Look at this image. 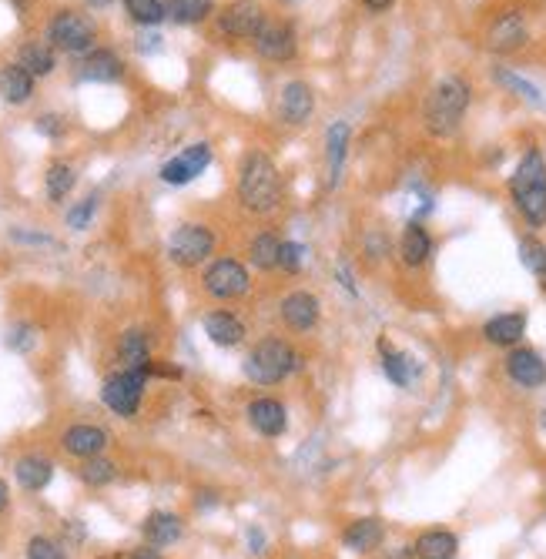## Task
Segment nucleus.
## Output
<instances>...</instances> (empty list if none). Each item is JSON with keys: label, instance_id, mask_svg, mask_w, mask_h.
<instances>
[{"label": "nucleus", "instance_id": "f257e3e1", "mask_svg": "<svg viewBox=\"0 0 546 559\" xmlns=\"http://www.w3.org/2000/svg\"><path fill=\"white\" fill-rule=\"evenodd\" d=\"M282 171L265 151H248L238 165V201L252 215H272L282 205Z\"/></svg>", "mask_w": 546, "mask_h": 559}, {"label": "nucleus", "instance_id": "f03ea898", "mask_svg": "<svg viewBox=\"0 0 546 559\" xmlns=\"http://www.w3.org/2000/svg\"><path fill=\"white\" fill-rule=\"evenodd\" d=\"M510 198L526 228H546V154L540 148L523 151L520 165L510 175Z\"/></svg>", "mask_w": 546, "mask_h": 559}, {"label": "nucleus", "instance_id": "7ed1b4c3", "mask_svg": "<svg viewBox=\"0 0 546 559\" xmlns=\"http://www.w3.org/2000/svg\"><path fill=\"white\" fill-rule=\"evenodd\" d=\"M469 101H473V88L466 77L446 74L443 81H436V88L429 91L426 108H423V124L433 138H453L463 124Z\"/></svg>", "mask_w": 546, "mask_h": 559}, {"label": "nucleus", "instance_id": "20e7f679", "mask_svg": "<svg viewBox=\"0 0 546 559\" xmlns=\"http://www.w3.org/2000/svg\"><path fill=\"white\" fill-rule=\"evenodd\" d=\"M302 369H305V355L295 349L292 342L279 339V335H268V339L252 345V352H248L242 362L245 379L252 385H262V389L292 379V375Z\"/></svg>", "mask_w": 546, "mask_h": 559}, {"label": "nucleus", "instance_id": "39448f33", "mask_svg": "<svg viewBox=\"0 0 546 559\" xmlns=\"http://www.w3.org/2000/svg\"><path fill=\"white\" fill-rule=\"evenodd\" d=\"M201 288H205V295H212L215 302H238V298H245L252 292V272H248V265L242 258H232V255L212 258L205 275H201Z\"/></svg>", "mask_w": 546, "mask_h": 559}, {"label": "nucleus", "instance_id": "423d86ee", "mask_svg": "<svg viewBox=\"0 0 546 559\" xmlns=\"http://www.w3.org/2000/svg\"><path fill=\"white\" fill-rule=\"evenodd\" d=\"M94 37H98V27H94L88 14L78 11H57L51 24H47V44L64 54L84 57L88 51H94Z\"/></svg>", "mask_w": 546, "mask_h": 559}, {"label": "nucleus", "instance_id": "0eeeda50", "mask_svg": "<svg viewBox=\"0 0 546 559\" xmlns=\"http://www.w3.org/2000/svg\"><path fill=\"white\" fill-rule=\"evenodd\" d=\"M215 255V231L201 221H185L171 231L168 238V258L178 268H198Z\"/></svg>", "mask_w": 546, "mask_h": 559}, {"label": "nucleus", "instance_id": "6e6552de", "mask_svg": "<svg viewBox=\"0 0 546 559\" xmlns=\"http://www.w3.org/2000/svg\"><path fill=\"white\" fill-rule=\"evenodd\" d=\"M145 385H148V372H131L121 369L104 379L101 385V402L108 406L114 416L121 419H134L141 409V399H145Z\"/></svg>", "mask_w": 546, "mask_h": 559}, {"label": "nucleus", "instance_id": "1a4fd4ad", "mask_svg": "<svg viewBox=\"0 0 546 559\" xmlns=\"http://www.w3.org/2000/svg\"><path fill=\"white\" fill-rule=\"evenodd\" d=\"M279 322L295 335L319 329L322 322V298L309 288H295L279 302Z\"/></svg>", "mask_w": 546, "mask_h": 559}, {"label": "nucleus", "instance_id": "9d476101", "mask_svg": "<svg viewBox=\"0 0 546 559\" xmlns=\"http://www.w3.org/2000/svg\"><path fill=\"white\" fill-rule=\"evenodd\" d=\"M208 165H212V144L195 141V144H188V148H181L171 161L161 165V181H165V185H175V188L191 185L195 178L205 175Z\"/></svg>", "mask_w": 546, "mask_h": 559}, {"label": "nucleus", "instance_id": "9b49d317", "mask_svg": "<svg viewBox=\"0 0 546 559\" xmlns=\"http://www.w3.org/2000/svg\"><path fill=\"white\" fill-rule=\"evenodd\" d=\"M503 372L523 392H536L546 385V359L536 349H530V345H516V349L506 352Z\"/></svg>", "mask_w": 546, "mask_h": 559}, {"label": "nucleus", "instance_id": "f8f14e48", "mask_svg": "<svg viewBox=\"0 0 546 559\" xmlns=\"http://www.w3.org/2000/svg\"><path fill=\"white\" fill-rule=\"evenodd\" d=\"M526 41H530V24H526V17L520 11H506L500 17H493L483 34L486 51L493 54H516Z\"/></svg>", "mask_w": 546, "mask_h": 559}, {"label": "nucleus", "instance_id": "ddd939ff", "mask_svg": "<svg viewBox=\"0 0 546 559\" xmlns=\"http://www.w3.org/2000/svg\"><path fill=\"white\" fill-rule=\"evenodd\" d=\"M265 24H268V14L258 0H235V4H228L225 11L218 14L222 34L238 37V41H255Z\"/></svg>", "mask_w": 546, "mask_h": 559}, {"label": "nucleus", "instance_id": "4468645a", "mask_svg": "<svg viewBox=\"0 0 546 559\" xmlns=\"http://www.w3.org/2000/svg\"><path fill=\"white\" fill-rule=\"evenodd\" d=\"M245 419H248V426L265 439H282L285 432H289V409H285V402L275 399V395H258V399L248 402Z\"/></svg>", "mask_w": 546, "mask_h": 559}, {"label": "nucleus", "instance_id": "2eb2a0df", "mask_svg": "<svg viewBox=\"0 0 546 559\" xmlns=\"http://www.w3.org/2000/svg\"><path fill=\"white\" fill-rule=\"evenodd\" d=\"M526 329H530V318H526V312H500L493 318H486L483 322V342L493 345V349H516V345H523L526 339Z\"/></svg>", "mask_w": 546, "mask_h": 559}, {"label": "nucleus", "instance_id": "dca6fc26", "mask_svg": "<svg viewBox=\"0 0 546 559\" xmlns=\"http://www.w3.org/2000/svg\"><path fill=\"white\" fill-rule=\"evenodd\" d=\"M399 262L406 268H413V272H419V268H426L429 262H433L436 255V238L429 235V228L423 225V221H409L406 228H402L399 235Z\"/></svg>", "mask_w": 546, "mask_h": 559}, {"label": "nucleus", "instance_id": "f3484780", "mask_svg": "<svg viewBox=\"0 0 546 559\" xmlns=\"http://www.w3.org/2000/svg\"><path fill=\"white\" fill-rule=\"evenodd\" d=\"M279 121L292 124V128H302L305 121L315 114V91L312 84L305 81H285L279 91Z\"/></svg>", "mask_w": 546, "mask_h": 559}, {"label": "nucleus", "instance_id": "a211bd4d", "mask_svg": "<svg viewBox=\"0 0 546 559\" xmlns=\"http://www.w3.org/2000/svg\"><path fill=\"white\" fill-rule=\"evenodd\" d=\"M252 44H255V51L265 57V61H275V64L295 61V54H299L295 31L289 24H279V21H268L262 31H258V37Z\"/></svg>", "mask_w": 546, "mask_h": 559}, {"label": "nucleus", "instance_id": "6ab92c4d", "mask_svg": "<svg viewBox=\"0 0 546 559\" xmlns=\"http://www.w3.org/2000/svg\"><path fill=\"white\" fill-rule=\"evenodd\" d=\"M349 138H352V128L346 121H332L329 131H325V188L329 191L339 188L342 171H346Z\"/></svg>", "mask_w": 546, "mask_h": 559}, {"label": "nucleus", "instance_id": "aec40b11", "mask_svg": "<svg viewBox=\"0 0 546 559\" xmlns=\"http://www.w3.org/2000/svg\"><path fill=\"white\" fill-rule=\"evenodd\" d=\"M379 359H382V372H386V379L396 385V389H413L419 382V375H423V365L416 362V355L396 349V345H389L386 339L379 342Z\"/></svg>", "mask_w": 546, "mask_h": 559}, {"label": "nucleus", "instance_id": "412c9836", "mask_svg": "<svg viewBox=\"0 0 546 559\" xmlns=\"http://www.w3.org/2000/svg\"><path fill=\"white\" fill-rule=\"evenodd\" d=\"M108 442H111L108 432H104L101 426H91V422H78V426L64 429V436H61L64 452H67V456H78V459L104 456Z\"/></svg>", "mask_w": 546, "mask_h": 559}, {"label": "nucleus", "instance_id": "4be33fe9", "mask_svg": "<svg viewBox=\"0 0 546 559\" xmlns=\"http://www.w3.org/2000/svg\"><path fill=\"white\" fill-rule=\"evenodd\" d=\"M201 329H205V335L218 345V349H238L248 335L245 322L235 312H228V308L208 312L205 318H201Z\"/></svg>", "mask_w": 546, "mask_h": 559}, {"label": "nucleus", "instance_id": "5701e85b", "mask_svg": "<svg viewBox=\"0 0 546 559\" xmlns=\"http://www.w3.org/2000/svg\"><path fill=\"white\" fill-rule=\"evenodd\" d=\"M386 543V523L379 516H362L352 519V523L342 529V546L349 553H376V549Z\"/></svg>", "mask_w": 546, "mask_h": 559}, {"label": "nucleus", "instance_id": "b1692460", "mask_svg": "<svg viewBox=\"0 0 546 559\" xmlns=\"http://www.w3.org/2000/svg\"><path fill=\"white\" fill-rule=\"evenodd\" d=\"M81 81H94V84H114L124 77V64L121 57L108 51V47H94L81 57V67H78Z\"/></svg>", "mask_w": 546, "mask_h": 559}, {"label": "nucleus", "instance_id": "393cba45", "mask_svg": "<svg viewBox=\"0 0 546 559\" xmlns=\"http://www.w3.org/2000/svg\"><path fill=\"white\" fill-rule=\"evenodd\" d=\"M14 479L17 486L27 489V493H41V489L51 486L54 479V462L41 456V452H27L14 462Z\"/></svg>", "mask_w": 546, "mask_h": 559}, {"label": "nucleus", "instance_id": "a878e982", "mask_svg": "<svg viewBox=\"0 0 546 559\" xmlns=\"http://www.w3.org/2000/svg\"><path fill=\"white\" fill-rule=\"evenodd\" d=\"M118 362L121 369H131V372H148L151 369V339L148 332L141 329H128L118 339Z\"/></svg>", "mask_w": 546, "mask_h": 559}, {"label": "nucleus", "instance_id": "bb28decb", "mask_svg": "<svg viewBox=\"0 0 546 559\" xmlns=\"http://www.w3.org/2000/svg\"><path fill=\"white\" fill-rule=\"evenodd\" d=\"M416 559H456L459 556V536L453 529H423L413 543Z\"/></svg>", "mask_w": 546, "mask_h": 559}, {"label": "nucleus", "instance_id": "cd10ccee", "mask_svg": "<svg viewBox=\"0 0 546 559\" xmlns=\"http://www.w3.org/2000/svg\"><path fill=\"white\" fill-rule=\"evenodd\" d=\"M141 533H145V539L151 546H171L178 543L181 536H185V523H181V516L175 513H165V509H155L145 523H141Z\"/></svg>", "mask_w": 546, "mask_h": 559}, {"label": "nucleus", "instance_id": "c85d7f7f", "mask_svg": "<svg viewBox=\"0 0 546 559\" xmlns=\"http://www.w3.org/2000/svg\"><path fill=\"white\" fill-rule=\"evenodd\" d=\"M0 98L7 104H27L34 98V74L24 71L17 61L0 67Z\"/></svg>", "mask_w": 546, "mask_h": 559}, {"label": "nucleus", "instance_id": "c756f323", "mask_svg": "<svg viewBox=\"0 0 546 559\" xmlns=\"http://www.w3.org/2000/svg\"><path fill=\"white\" fill-rule=\"evenodd\" d=\"M279 255H282V238L275 231H258L248 242V265L255 272H279Z\"/></svg>", "mask_w": 546, "mask_h": 559}, {"label": "nucleus", "instance_id": "7c9ffc66", "mask_svg": "<svg viewBox=\"0 0 546 559\" xmlns=\"http://www.w3.org/2000/svg\"><path fill=\"white\" fill-rule=\"evenodd\" d=\"M165 14L171 24L191 27V24L208 21V17L215 14V4L212 0H165Z\"/></svg>", "mask_w": 546, "mask_h": 559}, {"label": "nucleus", "instance_id": "2f4dec72", "mask_svg": "<svg viewBox=\"0 0 546 559\" xmlns=\"http://www.w3.org/2000/svg\"><path fill=\"white\" fill-rule=\"evenodd\" d=\"M493 81L500 84L503 91H510V94H516V98L520 101H526V104H533V108H543V91L536 88L533 81H526L523 74H516V71H510V67H496L493 71Z\"/></svg>", "mask_w": 546, "mask_h": 559}, {"label": "nucleus", "instance_id": "473e14b6", "mask_svg": "<svg viewBox=\"0 0 546 559\" xmlns=\"http://www.w3.org/2000/svg\"><path fill=\"white\" fill-rule=\"evenodd\" d=\"M17 64H21L24 71H31L34 77H47V74H54L57 54H54L51 44L34 41V44H24L21 47V54H17Z\"/></svg>", "mask_w": 546, "mask_h": 559}, {"label": "nucleus", "instance_id": "72a5a7b5", "mask_svg": "<svg viewBox=\"0 0 546 559\" xmlns=\"http://www.w3.org/2000/svg\"><path fill=\"white\" fill-rule=\"evenodd\" d=\"M74 185H78V171L67 165V161H54V165L47 168L44 188H47V198L51 201H64L74 191Z\"/></svg>", "mask_w": 546, "mask_h": 559}, {"label": "nucleus", "instance_id": "f704fd0d", "mask_svg": "<svg viewBox=\"0 0 546 559\" xmlns=\"http://www.w3.org/2000/svg\"><path fill=\"white\" fill-rule=\"evenodd\" d=\"M78 476H81V483H88L94 489L111 486L114 479H118V462H111V459H104V456L84 459L81 469H78Z\"/></svg>", "mask_w": 546, "mask_h": 559}, {"label": "nucleus", "instance_id": "c9c22d12", "mask_svg": "<svg viewBox=\"0 0 546 559\" xmlns=\"http://www.w3.org/2000/svg\"><path fill=\"white\" fill-rule=\"evenodd\" d=\"M124 11L138 27H158L165 21V0H124Z\"/></svg>", "mask_w": 546, "mask_h": 559}, {"label": "nucleus", "instance_id": "e433bc0d", "mask_svg": "<svg viewBox=\"0 0 546 559\" xmlns=\"http://www.w3.org/2000/svg\"><path fill=\"white\" fill-rule=\"evenodd\" d=\"M520 265H523L530 275H540L543 268H546V245H543L536 235L523 238V242H520Z\"/></svg>", "mask_w": 546, "mask_h": 559}, {"label": "nucleus", "instance_id": "4c0bfd02", "mask_svg": "<svg viewBox=\"0 0 546 559\" xmlns=\"http://www.w3.org/2000/svg\"><path fill=\"white\" fill-rule=\"evenodd\" d=\"M98 205H101V195H88V198H81L78 205H74L71 211H67V228H74V231L91 228V218L98 215Z\"/></svg>", "mask_w": 546, "mask_h": 559}, {"label": "nucleus", "instance_id": "58836bf2", "mask_svg": "<svg viewBox=\"0 0 546 559\" xmlns=\"http://www.w3.org/2000/svg\"><path fill=\"white\" fill-rule=\"evenodd\" d=\"M305 245L302 242H292V238H285L282 242V255H279V272L285 275H299L305 268Z\"/></svg>", "mask_w": 546, "mask_h": 559}, {"label": "nucleus", "instance_id": "ea45409f", "mask_svg": "<svg viewBox=\"0 0 546 559\" xmlns=\"http://www.w3.org/2000/svg\"><path fill=\"white\" fill-rule=\"evenodd\" d=\"M34 345H37V329L31 322L11 325V332H7V349L11 352H31Z\"/></svg>", "mask_w": 546, "mask_h": 559}, {"label": "nucleus", "instance_id": "a19ab883", "mask_svg": "<svg viewBox=\"0 0 546 559\" xmlns=\"http://www.w3.org/2000/svg\"><path fill=\"white\" fill-rule=\"evenodd\" d=\"M27 559H67V553L51 536H31L27 539Z\"/></svg>", "mask_w": 546, "mask_h": 559}, {"label": "nucleus", "instance_id": "79ce46f5", "mask_svg": "<svg viewBox=\"0 0 546 559\" xmlns=\"http://www.w3.org/2000/svg\"><path fill=\"white\" fill-rule=\"evenodd\" d=\"M11 242L34 245V248H54L57 245L51 235H41V231H24V228H11Z\"/></svg>", "mask_w": 546, "mask_h": 559}, {"label": "nucleus", "instance_id": "37998d69", "mask_svg": "<svg viewBox=\"0 0 546 559\" xmlns=\"http://www.w3.org/2000/svg\"><path fill=\"white\" fill-rule=\"evenodd\" d=\"M37 131H41L44 138H64L67 124L61 114H41V118H37Z\"/></svg>", "mask_w": 546, "mask_h": 559}, {"label": "nucleus", "instance_id": "c03bdc74", "mask_svg": "<svg viewBox=\"0 0 546 559\" xmlns=\"http://www.w3.org/2000/svg\"><path fill=\"white\" fill-rule=\"evenodd\" d=\"M245 543H248V553H252V556H262L265 546H268L265 529H262V526H248V529H245Z\"/></svg>", "mask_w": 546, "mask_h": 559}, {"label": "nucleus", "instance_id": "a18cd8bd", "mask_svg": "<svg viewBox=\"0 0 546 559\" xmlns=\"http://www.w3.org/2000/svg\"><path fill=\"white\" fill-rule=\"evenodd\" d=\"M335 278H339L342 288H346V292H349L352 298H359V285H356V278H352L349 265H335Z\"/></svg>", "mask_w": 546, "mask_h": 559}, {"label": "nucleus", "instance_id": "49530a36", "mask_svg": "<svg viewBox=\"0 0 546 559\" xmlns=\"http://www.w3.org/2000/svg\"><path fill=\"white\" fill-rule=\"evenodd\" d=\"M138 51H141V54L161 51V34H141V37H138Z\"/></svg>", "mask_w": 546, "mask_h": 559}, {"label": "nucleus", "instance_id": "de8ad7c7", "mask_svg": "<svg viewBox=\"0 0 546 559\" xmlns=\"http://www.w3.org/2000/svg\"><path fill=\"white\" fill-rule=\"evenodd\" d=\"M128 559H165V556H161V549H158V546L145 543V546L131 549V556H128Z\"/></svg>", "mask_w": 546, "mask_h": 559}, {"label": "nucleus", "instance_id": "09e8293b", "mask_svg": "<svg viewBox=\"0 0 546 559\" xmlns=\"http://www.w3.org/2000/svg\"><path fill=\"white\" fill-rule=\"evenodd\" d=\"M382 559H416V553H413V546H399V549H389Z\"/></svg>", "mask_w": 546, "mask_h": 559}, {"label": "nucleus", "instance_id": "8fccbe9b", "mask_svg": "<svg viewBox=\"0 0 546 559\" xmlns=\"http://www.w3.org/2000/svg\"><path fill=\"white\" fill-rule=\"evenodd\" d=\"M362 4L369 7V11H376V14H382V11H389L392 4H396V0H362Z\"/></svg>", "mask_w": 546, "mask_h": 559}, {"label": "nucleus", "instance_id": "3c124183", "mask_svg": "<svg viewBox=\"0 0 546 559\" xmlns=\"http://www.w3.org/2000/svg\"><path fill=\"white\" fill-rule=\"evenodd\" d=\"M201 499H198V509H212V506H218V496L212 493V489H208V493H198Z\"/></svg>", "mask_w": 546, "mask_h": 559}, {"label": "nucleus", "instance_id": "603ef678", "mask_svg": "<svg viewBox=\"0 0 546 559\" xmlns=\"http://www.w3.org/2000/svg\"><path fill=\"white\" fill-rule=\"evenodd\" d=\"M7 506H11V489L0 479V513H7Z\"/></svg>", "mask_w": 546, "mask_h": 559}, {"label": "nucleus", "instance_id": "864d4df0", "mask_svg": "<svg viewBox=\"0 0 546 559\" xmlns=\"http://www.w3.org/2000/svg\"><path fill=\"white\" fill-rule=\"evenodd\" d=\"M536 282H540V288H543V295H546V268H543V272H540V275H536Z\"/></svg>", "mask_w": 546, "mask_h": 559}, {"label": "nucleus", "instance_id": "5fc2aeb1", "mask_svg": "<svg viewBox=\"0 0 546 559\" xmlns=\"http://www.w3.org/2000/svg\"><path fill=\"white\" fill-rule=\"evenodd\" d=\"M91 7H108V4H114V0H88Z\"/></svg>", "mask_w": 546, "mask_h": 559}]
</instances>
